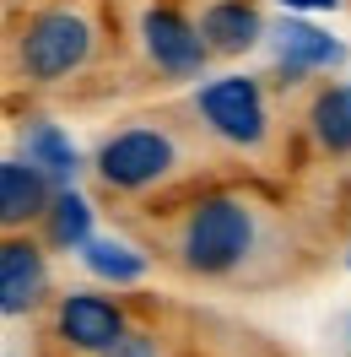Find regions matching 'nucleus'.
<instances>
[{"instance_id": "obj_1", "label": "nucleus", "mask_w": 351, "mask_h": 357, "mask_svg": "<svg viewBox=\"0 0 351 357\" xmlns=\"http://www.w3.org/2000/svg\"><path fill=\"white\" fill-rule=\"evenodd\" d=\"M152 244L173 271L227 287H265L281 282L292 266L286 211L243 184H195L184 195H168L152 222Z\"/></svg>"}, {"instance_id": "obj_2", "label": "nucleus", "mask_w": 351, "mask_h": 357, "mask_svg": "<svg viewBox=\"0 0 351 357\" xmlns=\"http://www.w3.org/2000/svg\"><path fill=\"white\" fill-rule=\"evenodd\" d=\"M109 44V22L98 0H44L11 22V76L33 92H60L81 82Z\"/></svg>"}, {"instance_id": "obj_3", "label": "nucleus", "mask_w": 351, "mask_h": 357, "mask_svg": "<svg viewBox=\"0 0 351 357\" xmlns=\"http://www.w3.org/2000/svg\"><path fill=\"white\" fill-rule=\"evenodd\" d=\"M195 135L200 125H178V119H130L109 130L92 146V178L114 201H152V195H173L189 184L195 168Z\"/></svg>"}, {"instance_id": "obj_4", "label": "nucleus", "mask_w": 351, "mask_h": 357, "mask_svg": "<svg viewBox=\"0 0 351 357\" xmlns=\"http://www.w3.org/2000/svg\"><path fill=\"white\" fill-rule=\"evenodd\" d=\"M184 114L200 125L205 141H217L221 152L238 157H265L270 141H276V114H270V92H265L260 76H211L189 92Z\"/></svg>"}, {"instance_id": "obj_5", "label": "nucleus", "mask_w": 351, "mask_h": 357, "mask_svg": "<svg viewBox=\"0 0 351 357\" xmlns=\"http://www.w3.org/2000/svg\"><path fill=\"white\" fill-rule=\"evenodd\" d=\"M130 44L157 82H200L205 66L217 60L200 38V22L178 0H141L130 22Z\"/></svg>"}, {"instance_id": "obj_6", "label": "nucleus", "mask_w": 351, "mask_h": 357, "mask_svg": "<svg viewBox=\"0 0 351 357\" xmlns=\"http://www.w3.org/2000/svg\"><path fill=\"white\" fill-rule=\"evenodd\" d=\"M130 325L135 319L125 309V298L98 287H70L49 303V341L70 357H103Z\"/></svg>"}, {"instance_id": "obj_7", "label": "nucleus", "mask_w": 351, "mask_h": 357, "mask_svg": "<svg viewBox=\"0 0 351 357\" xmlns=\"http://www.w3.org/2000/svg\"><path fill=\"white\" fill-rule=\"evenodd\" d=\"M49 255L54 249L33 233H6L0 244V309L6 319H22V314H38L49 303Z\"/></svg>"}, {"instance_id": "obj_8", "label": "nucleus", "mask_w": 351, "mask_h": 357, "mask_svg": "<svg viewBox=\"0 0 351 357\" xmlns=\"http://www.w3.org/2000/svg\"><path fill=\"white\" fill-rule=\"evenodd\" d=\"M270 54H276V76H281V87H303L308 76L346 66V44L329 38L325 27L303 22V17H281V22L270 27Z\"/></svg>"}, {"instance_id": "obj_9", "label": "nucleus", "mask_w": 351, "mask_h": 357, "mask_svg": "<svg viewBox=\"0 0 351 357\" xmlns=\"http://www.w3.org/2000/svg\"><path fill=\"white\" fill-rule=\"evenodd\" d=\"M54 195H60V184H54L33 157L11 152L6 162H0V222H6V233L38 227L44 211L54 206Z\"/></svg>"}, {"instance_id": "obj_10", "label": "nucleus", "mask_w": 351, "mask_h": 357, "mask_svg": "<svg viewBox=\"0 0 351 357\" xmlns=\"http://www.w3.org/2000/svg\"><path fill=\"white\" fill-rule=\"evenodd\" d=\"M195 22H200V38H205V49L217 60H238V54H249L254 44L270 38V22H265L260 0H205L195 11Z\"/></svg>"}, {"instance_id": "obj_11", "label": "nucleus", "mask_w": 351, "mask_h": 357, "mask_svg": "<svg viewBox=\"0 0 351 357\" xmlns=\"http://www.w3.org/2000/svg\"><path fill=\"white\" fill-rule=\"evenodd\" d=\"M303 130L325 157H351V82H325L308 92Z\"/></svg>"}, {"instance_id": "obj_12", "label": "nucleus", "mask_w": 351, "mask_h": 357, "mask_svg": "<svg viewBox=\"0 0 351 357\" xmlns=\"http://www.w3.org/2000/svg\"><path fill=\"white\" fill-rule=\"evenodd\" d=\"M22 157H33V162H38V168H44L60 190H65V184H76V174H81V168H92V162H81L76 141H70L54 119H38V114H33V119H22Z\"/></svg>"}, {"instance_id": "obj_13", "label": "nucleus", "mask_w": 351, "mask_h": 357, "mask_svg": "<svg viewBox=\"0 0 351 357\" xmlns=\"http://www.w3.org/2000/svg\"><path fill=\"white\" fill-rule=\"evenodd\" d=\"M92 217H98V211H92V201L81 195V190H76V184H65V190L54 195V206L44 211V222H38V238H44L54 255H70V249L81 255V249L98 238V233H92Z\"/></svg>"}, {"instance_id": "obj_14", "label": "nucleus", "mask_w": 351, "mask_h": 357, "mask_svg": "<svg viewBox=\"0 0 351 357\" xmlns=\"http://www.w3.org/2000/svg\"><path fill=\"white\" fill-rule=\"evenodd\" d=\"M81 266H87L98 282H109V287H135V282L152 271V255L135 249L130 238H92V244L81 249Z\"/></svg>"}, {"instance_id": "obj_15", "label": "nucleus", "mask_w": 351, "mask_h": 357, "mask_svg": "<svg viewBox=\"0 0 351 357\" xmlns=\"http://www.w3.org/2000/svg\"><path fill=\"white\" fill-rule=\"evenodd\" d=\"M103 357H173V335L157 325H130Z\"/></svg>"}, {"instance_id": "obj_16", "label": "nucleus", "mask_w": 351, "mask_h": 357, "mask_svg": "<svg viewBox=\"0 0 351 357\" xmlns=\"http://www.w3.org/2000/svg\"><path fill=\"white\" fill-rule=\"evenodd\" d=\"M276 6H286V11H335L341 0H276Z\"/></svg>"}, {"instance_id": "obj_17", "label": "nucleus", "mask_w": 351, "mask_h": 357, "mask_svg": "<svg viewBox=\"0 0 351 357\" xmlns=\"http://www.w3.org/2000/svg\"><path fill=\"white\" fill-rule=\"evenodd\" d=\"M346 266H351V238H346Z\"/></svg>"}]
</instances>
